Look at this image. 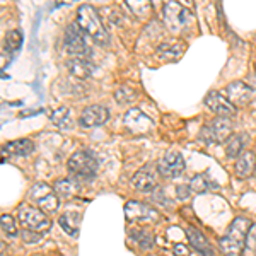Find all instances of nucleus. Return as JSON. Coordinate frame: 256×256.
I'll use <instances>...</instances> for the list:
<instances>
[{
	"label": "nucleus",
	"instance_id": "obj_4",
	"mask_svg": "<svg viewBox=\"0 0 256 256\" xmlns=\"http://www.w3.org/2000/svg\"><path fill=\"white\" fill-rule=\"evenodd\" d=\"M64 46L65 52L68 53L72 58L89 60L92 55V50L89 46V38L82 32V30L76 22L68 24L64 32Z\"/></svg>",
	"mask_w": 256,
	"mask_h": 256
},
{
	"label": "nucleus",
	"instance_id": "obj_30",
	"mask_svg": "<svg viewBox=\"0 0 256 256\" xmlns=\"http://www.w3.org/2000/svg\"><path fill=\"white\" fill-rule=\"evenodd\" d=\"M126 6L130 12H134L138 18H146L148 12H150V4L148 2H128Z\"/></svg>",
	"mask_w": 256,
	"mask_h": 256
},
{
	"label": "nucleus",
	"instance_id": "obj_12",
	"mask_svg": "<svg viewBox=\"0 0 256 256\" xmlns=\"http://www.w3.org/2000/svg\"><path fill=\"white\" fill-rule=\"evenodd\" d=\"M108 120H110V111L106 106L90 104L88 108H84V111L80 113L79 125L82 128H96V126H102Z\"/></svg>",
	"mask_w": 256,
	"mask_h": 256
},
{
	"label": "nucleus",
	"instance_id": "obj_21",
	"mask_svg": "<svg viewBox=\"0 0 256 256\" xmlns=\"http://www.w3.org/2000/svg\"><path fill=\"white\" fill-rule=\"evenodd\" d=\"M65 67H67L68 72L72 74L74 77H77V79H88V77H90V74H92V67H90L89 60L70 58L67 60Z\"/></svg>",
	"mask_w": 256,
	"mask_h": 256
},
{
	"label": "nucleus",
	"instance_id": "obj_13",
	"mask_svg": "<svg viewBox=\"0 0 256 256\" xmlns=\"http://www.w3.org/2000/svg\"><path fill=\"white\" fill-rule=\"evenodd\" d=\"M205 106L208 110H212L214 113L218 114V116L224 118H232L236 114V106L227 99L224 94L217 92V90H212L205 96Z\"/></svg>",
	"mask_w": 256,
	"mask_h": 256
},
{
	"label": "nucleus",
	"instance_id": "obj_20",
	"mask_svg": "<svg viewBox=\"0 0 256 256\" xmlns=\"http://www.w3.org/2000/svg\"><path fill=\"white\" fill-rule=\"evenodd\" d=\"M254 168H256L254 152H242L236 162V174L239 178H248L254 172Z\"/></svg>",
	"mask_w": 256,
	"mask_h": 256
},
{
	"label": "nucleus",
	"instance_id": "obj_34",
	"mask_svg": "<svg viewBox=\"0 0 256 256\" xmlns=\"http://www.w3.org/2000/svg\"><path fill=\"white\" fill-rule=\"evenodd\" d=\"M172 253L174 256H190V248L184 244H176L172 248Z\"/></svg>",
	"mask_w": 256,
	"mask_h": 256
},
{
	"label": "nucleus",
	"instance_id": "obj_6",
	"mask_svg": "<svg viewBox=\"0 0 256 256\" xmlns=\"http://www.w3.org/2000/svg\"><path fill=\"white\" fill-rule=\"evenodd\" d=\"M18 220L20 227L40 234L46 232L52 227V220L48 218L46 214L36 207H30V205H20L18 208Z\"/></svg>",
	"mask_w": 256,
	"mask_h": 256
},
{
	"label": "nucleus",
	"instance_id": "obj_26",
	"mask_svg": "<svg viewBox=\"0 0 256 256\" xmlns=\"http://www.w3.org/2000/svg\"><path fill=\"white\" fill-rule=\"evenodd\" d=\"M137 98H138V92L134 88H130V86H122V88H118L114 90V101H116L118 104H130V102H134Z\"/></svg>",
	"mask_w": 256,
	"mask_h": 256
},
{
	"label": "nucleus",
	"instance_id": "obj_33",
	"mask_svg": "<svg viewBox=\"0 0 256 256\" xmlns=\"http://www.w3.org/2000/svg\"><path fill=\"white\" fill-rule=\"evenodd\" d=\"M176 190H178V198H180V200H188L190 195H192V186H190V184H180Z\"/></svg>",
	"mask_w": 256,
	"mask_h": 256
},
{
	"label": "nucleus",
	"instance_id": "obj_8",
	"mask_svg": "<svg viewBox=\"0 0 256 256\" xmlns=\"http://www.w3.org/2000/svg\"><path fill=\"white\" fill-rule=\"evenodd\" d=\"M158 164L148 162L144 168H140L132 178V184L144 193H150L158 190Z\"/></svg>",
	"mask_w": 256,
	"mask_h": 256
},
{
	"label": "nucleus",
	"instance_id": "obj_11",
	"mask_svg": "<svg viewBox=\"0 0 256 256\" xmlns=\"http://www.w3.org/2000/svg\"><path fill=\"white\" fill-rule=\"evenodd\" d=\"M123 125L126 126V130L130 132V134L140 135V134L150 132L154 123H152V120L148 118L146 113H142V111L137 108H132V110H128L125 113V116H123Z\"/></svg>",
	"mask_w": 256,
	"mask_h": 256
},
{
	"label": "nucleus",
	"instance_id": "obj_2",
	"mask_svg": "<svg viewBox=\"0 0 256 256\" xmlns=\"http://www.w3.org/2000/svg\"><path fill=\"white\" fill-rule=\"evenodd\" d=\"M250 220L246 217H236L226 234L218 239V248L224 256H239L246 248V238L250 230Z\"/></svg>",
	"mask_w": 256,
	"mask_h": 256
},
{
	"label": "nucleus",
	"instance_id": "obj_32",
	"mask_svg": "<svg viewBox=\"0 0 256 256\" xmlns=\"http://www.w3.org/2000/svg\"><path fill=\"white\" fill-rule=\"evenodd\" d=\"M20 238H22L26 242H30V244H32V242H38L40 239L43 238V234L34 232V230H28V229H24V230H20Z\"/></svg>",
	"mask_w": 256,
	"mask_h": 256
},
{
	"label": "nucleus",
	"instance_id": "obj_28",
	"mask_svg": "<svg viewBox=\"0 0 256 256\" xmlns=\"http://www.w3.org/2000/svg\"><path fill=\"white\" fill-rule=\"evenodd\" d=\"M20 44H22V34H20L19 30H12L10 32H7L6 36V46L9 52H18L20 48Z\"/></svg>",
	"mask_w": 256,
	"mask_h": 256
},
{
	"label": "nucleus",
	"instance_id": "obj_1",
	"mask_svg": "<svg viewBox=\"0 0 256 256\" xmlns=\"http://www.w3.org/2000/svg\"><path fill=\"white\" fill-rule=\"evenodd\" d=\"M76 24L80 28L82 32H84L88 38H90L94 43L99 44V46H108L110 44V32L106 30L99 12L94 9L92 6L84 4V6L79 7Z\"/></svg>",
	"mask_w": 256,
	"mask_h": 256
},
{
	"label": "nucleus",
	"instance_id": "obj_18",
	"mask_svg": "<svg viewBox=\"0 0 256 256\" xmlns=\"http://www.w3.org/2000/svg\"><path fill=\"white\" fill-rule=\"evenodd\" d=\"M53 190L58 195V198H70L79 193V181L74 180V178H64V180H56L53 184Z\"/></svg>",
	"mask_w": 256,
	"mask_h": 256
},
{
	"label": "nucleus",
	"instance_id": "obj_16",
	"mask_svg": "<svg viewBox=\"0 0 256 256\" xmlns=\"http://www.w3.org/2000/svg\"><path fill=\"white\" fill-rule=\"evenodd\" d=\"M186 234L192 244L202 256H216L214 254L212 244L208 242V239L205 238V234L202 230H198L196 227H186Z\"/></svg>",
	"mask_w": 256,
	"mask_h": 256
},
{
	"label": "nucleus",
	"instance_id": "obj_24",
	"mask_svg": "<svg viewBox=\"0 0 256 256\" xmlns=\"http://www.w3.org/2000/svg\"><path fill=\"white\" fill-rule=\"evenodd\" d=\"M246 135H232L229 140L226 142V156L229 159H236L241 156L242 147H244L246 142Z\"/></svg>",
	"mask_w": 256,
	"mask_h": 256
},
{
	"label": "nucleus",
	"instance_id": "obj_3",
	"mask_svg": "<svg viewBox=\"0 0 256 256\" xmlns=\"http://www.w3.org/2000/svg\"><path fill=\"white\" fill-rule=\"evenodd\" d=\"M68 172L77 181H92L98 174V159L92 150H77L76 154L70 156L68 162Z\"/></svg>",
	"mask_w": 256,
	"mask_h": 256
},
{
	"label": "nucleus",
	"instance_id": "obj_22",
	"mask_svg": "<svg viewBox=\"0 0 256 256\" xmlns=\"http://www.w3.org/2000/svg\"><path fill=\"white\" fill-rule=\"evenodd\" d=\"M128 234H130V238L134 239L140 248H144V250H150V248L154 246V234L148 229H146V227H130Z\"/></svg>",
	"mask_w": 256,
	"mask_h": 256
},
{
	"label": "nucleus",
	"instance_id": "obj_7",
	"mask_svg": "<svg viewBox=\"0 0 256 256\" xmlns=\"http://www.w3.org/2000/svg\"><path fill=\"white\" fill-rule=\"evenodd\" d=\"M30 200L34 202L40 207V210H43V212H46V214H52V212H56V208H58L60 198L55 193V190L52 186H48L46 183H34L30 188Z\"/></svg>",
	"mask_w": 256,
	"mask_h": 256
},
{
	"label": "nucleus",
	"instance_id": "obj_17",
	"mask_svg": "<svg viewBox=\"0 0 256 256\" xmlns=\"http://www.w3.org/2000/svg\"><path fill=\"white\" fill-rule=\"evenodd\" d=\"M34 142L30 138H20V140H14V142H9L4 146V152L10 156H18V158H26V156H31L34 152Z\"/></svg>",
	"mask_w": 256,
	"mask_h": 256
},
{
	"label": "nucleus",
	"instance_id": "obj_9",
	"mask_svg": "<svg viewBox=\"0 0 256 256\" xmlns=\"http://www.w3.org/2000/svg\"><path fill=\"white\" fill-rule=\"evenodd\" d=\"M125 216L128 222H159L160 214L142 202L132 200L125 205Z\"/></svg>",
	"mask_w": 256,
	"mask_h": 256
},
{
	"label": "nucleus",
	"instance_id": "obj_15",
	"mask_svg": "<svg viewBox=\"0 0 256 256\" xmlns=\"http://www.w3.org/2000/svg\"><path fill=\"white\" fill-rule=\"evenodd\" d=\"M224 96L232 102L234 106H244L253 99L254 96V89L250 88L244 82H232L226 88Z\"/></svg>",
	"mask_w": 256,
	"mask_h": 256
},
{
	"label": "nucleus",
	"instance_id": "obj_14",
	"mask_svg": "<svg viewBox=\"0 0 256 256\" xmlns=\"http://www.w3.org/2000/svg\"><path fill=\"white\" fill-rule=\"evenodd\" d=\"M164 20L172 31L181 30L190 20V12L178 2H168L164 6Z\"/></svg>",
	"mask_w": 256,
	"mask_h": 256
},
{
	"label": "nucleus",
	"instance_id": "obj_27",
	"mask_svg": "<svg viewBox=\"0 0 256 256\" xmlns=\"http://www.w3.org/2000/svg\"><path fill=\"white\" fill-rule=\"evenodd\" d=\"M190 186H192V192H195V193H205L212 186L217 188V184H214L212 181L208 180V176L204 172V174H196L193 178V180L190 181Z\"/></svg>",
	"mask_w": 256,
	"mask_h": 256
},
{
	"label": "nucleus",
	"instance_id": "obj_5",
	"mask_svg": "<svg viewBox=\"0 0 256 256\" xmlns=\"http://www.w3.org/2000/svg\"><path fill=\"white\" fill-rule=\"evenodd\" d=\"M230 137H232V123L230 118L224 116H217L200 130V140L207 146L227 142Z\"/></svg>",
	"mask_w": 256,
	"mask_h": 256
},
{
	"label": "nucleus",
	"instance_id": "obj_29",
	"mask_svg": "<svg viewBox=\"0 0 256 256\" xmlns=\"http://www.w3.org/2000/svg\"><path fill=\"white\" fill-rule=\"evenodd\" d=\"M2 232L9 238H18L19 230H18V226H16V220L12 218L10 216H2Z\"/></svg>",
	"mask_w": 256,
	"mask_h": 256
},
{
	"label": "nucleus",
	"instance_id": "obj_19",
	"mask_svg": "<svg viewBox=\"0 0 256 256\" xmlns=\"http://www.w3.org/2000/svg\"><path fill=\"white\" fill-rule=\"evenodd\" d=\"M58 224L68 236L77 238L79 236V227H80V214L79 212H65L58 218Z\"/></svg>",
	"mask_w": 256,
	"mask_h": 256
},
{
	"label": "nucleus",
	"instance_id": "obj_31",
	"mask_svg": "<svg viewBox=\"0 0 256 256\" xmlns=\"http://www.w3.org/2000/svg\"><path fill=\"white\" fill-rule=\"evenodd\" d=\"M246 248L250 251H253V253H256V222H254V224H251L250 230H248Z\"/></svg>",
	"mask_w": 256,
	"mask_h": 256
},
{
	"label": "nucleus",
	"instance_id": "obj_25",
	"mask_svg": "<svg viewBox=\"0 0 256 256\" xmlns=\"http://www.w3.org/2000/svg\"><path fill=\"white\" fill-rule=\"evenodd\" d=\"M184 46L180 43H162L158 48V53L162 60H178L180 55L183 53Z\"/></svg>",
	"mask_w": 256,
	"mask_h": 256
},
{
	"label": "nucleus",
	"instance_id": "obj_35",
	"mask_svg": "<svg viewBox=\"0 0 256 256\" xmlns=\"http://www.w3.org/2000/svg\"><path fill=\"white\" fill-rule=\"evenodd\" d=\"M254 176H256V168H254Z\"/></svg>",
	"mask_w": 256,
	"mask_h": 256
},
{
	"label": "nucleus",
	"instance_id": "obj_10",
	"mask_svg": "<svg viewBox=\"0 0 256 256\" xmlns=\"http://www.w3.org/2000/svg\"><path fill=\"white\" fill-rule=\"evenodd\" d=\"M184 158L180 154V152H166L159 160H158V171L160 176L166 178H176L180 176L181 172L184 171Z\"/></svg>",
	"mask_w": 256,
	"mask_h": 256
},
{
	"label": "nucleus",
	"instance_id": "obj_23",
	"mask_svg": "<svg viewBox=\"0 0 256 256\" xmlns=\"http://www.w3.org/2000/svg\"><path fill=\"white\" fill-rule=\"evenodd\" d=\"M52 123L56 128H62V130H70L74 125V118H72V111L65 106H62L56 111H53L52 114Z\"/></svg>",
	"mask_w": 256,
	"mask_h": 256
}]
</instances>
